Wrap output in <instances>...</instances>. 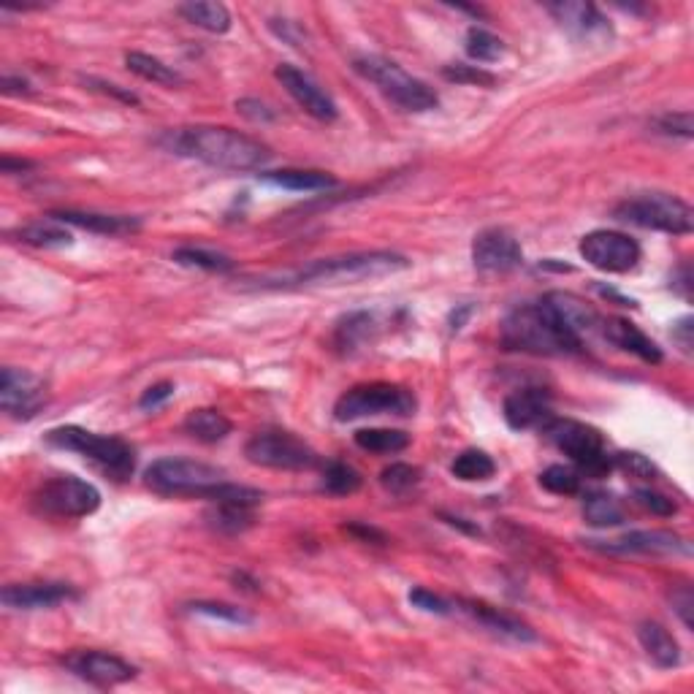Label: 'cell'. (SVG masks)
Here are the masks:
<instances>
[{
    "label": "cell",
    "instance_id": "cell-5",
    "mask_svg": "<svg viewBox=\"0 0 694 694\" xmlns=\"http://www.w3.org/2000/svg\"><path fill=\"white\" fill-rule=\"evenodd\" d=\"M49 445L60 451H74L85 456L93 464L114 475L117 480L128 478L136 467V451L120 437H104V434L87 432L82 426H57L47 434Z\"/></svg>",
    "mask_w": 694,
    "mask_h": 694
},
{
    "label": "cell",
    "instance_id": "cell-25",
    "mask_svg": "<svg viewBox=\"0 0 694 694\" xmlns=\"http://www.w3.org/2000/svg\"><path fill=\"white\" fill-rule=\"evenodd\" d=\"M638 640L646 657L654 662L662 670H673V667L681 665V648H678V640L667 632L662 624L657 621H643L638 624Z\"/></svg>",
    "mask_w": 694,
    "mask_h": 694
},
{
    "label": "cell",
    "instance_id": "cell-42",
    "mask_svg": "<svg viewBox=\"0 0 694 694\" xmlns=\"http://www.w3.org/2000/svg\"><path fill=\"white\" fill-rule=\"evenodd\" d=\"M193 613H201V616H209V619L228 621V624H250V616L244 610L234 608V605H226V602H193L188 605Z\"/></svg>",
    "mask_w": 694,
    "mask_h": 694
},
{
    "label": "cell",
    "instance_id": "cell-26",
    "mask_svg": "<svg viewBox=\"0 0 694 694\" xmlns=\"http://www.w3.org/2000/svg\"><path fill=\"white\" fill-rule=\"evenodd\" d=\"M263 182H272L277 188L285 190H301V193H315V190H329L337 185V179L326 174V171L315 169H282V171H266L261 174Z\"/></svg>",
    "mask_w": 694,
    "mask_h": 694
},
{
    "label": "cell",
    "instance_id": "cell-43",
    "mask_svg": "<svg viewBox=\"0 0 694 694\" xmlns=\"http://www.w3.org/2000/svg\"><path fill=\"white\" fill-rule=\"evenodd\" d=\"M613 467H621L624 472H629L632 478L654 480L659 475L657 467L643 456V453H616L613 456Z\"/></svg>",
    "mask_w": 694,
    "mask_h": 694
},
{
    "label": "cell",
    "instance_id": "cell-35",
    "mask_svg": "<svg viewBox=\"0 0 694 694\" xmlns=\"http://www.w3.org/2000/svg\"><path fill=\"white\" fill-rule=\"evenodd\" d=\"M451 472L464 483H480V480L494 478L497 472V464L488 453L478 451V448H469V451H461L456 456V461L451 464Z\"/></svg>",
    "mask_w": 694,
    "mask_h": 694
},
{
    "label": "cell",
    "instance_id": "cell-23",
    "mask_svg": "<svg viewBox=\"0 0 694 694\" xmlns=\"http://www.w3.org/2000/svg\"><path fill=\"white\" fill-rule=\"evenodd\" d=\"M548 11L554 14L556 22H559L564 30H570V33L578 38H594L610 33L608 19L602 17L600 11H597V6H591V3H573V0H567V3L548 6Z\"/></svg>",
    "mask_w": 694,
    "mask_h": 694
},
{
    "label": "cell",
    "instance_id": "cell-56",
    "mask_svg": "<svg viewBox=\"0 0 694 694\" xmlns=\"http://www.w3.org/2000/svg\"><path fill=\"white\" fill-rule=\"evenodd\" d=\"M469 315H472V307H469V304L467 307H459V312H453L451 315V329L461 331V326H464V320H467Z\"/></svg>",
    "mask_w": 694,
    "mask_h": 694
},
{
    "label": "cell",
    "instance_id": "cell-39",
    "mask_svg": "<svg viewBox=\"0 0 694 694\" xmlns=\"http://www.w3.org/2000/svg\"><path fill=\"white\" fill-rule=\"evenodd\" d=\"M540 486L545 491H551V494H559V497H573V494L581 491V475H578V469L554 464L540 475Z\"/></svg>",
    "mask_w": 694,
    "mask_h": 694
},
{
    "label": "cell",
    "instance_id": "cell-13",
    "mask_svg": "<svg viewBox=\"0 0 694 694\" xmlns=\"http://www.w3.org/2000/svg\"><path fill=\"white\" fill-rule=\"evenodd\" d=\"M589 548L602 551V554H654V556H676L692 554V545L684 537L670 532V529H638V532H627L616 540H586Z\"/></svg>",
    "mask_w": 694,
    "mask_h": 694
},
{
    "label": "cell",
    "instance_id": "cell-1",
    "mask_svg": "<svg viewBox=\"0 0 694 694\" xmlns=\"http://www.w3.org/2000/svg\"><path fill=\"white\" fill-rule=\"evenodd\" d=\"M160 144L174 155L201 160L212 169L223 171L263 169L272 158L269 147L253 136H244L231 128H215V125L177 128V131L166 133Z\"/></svg>",
    "mask_w": 694,
    "mask_h": 694
},
{
    "label": "cell",
    "instance_id": "cell-8",
    "mask_svg": "<svg viewBox=\"0 0 694 694\" xmlns=\"http://www.w3.org/2000/svg\"><path fill=\"white\" fill-rule=\"evenodd\" d=\"M418 410L415 394L410 388L394 383L353 385L334 404V418L342 423L369 418V415H413Z\"/></svg>",
    "mask_w": 694,
    "mask_h": 694
},
{
    "label": "cell",
    "instance_id": "cell-22",
    "mask_svg": "<svg viewBox=\"0 0 694 694\" xmlns=\"http://www.w3.org/2000/svg\"><path fill=\"white\" fill-rule=\"evenodd\" d=\"M459 605H461L459 610H464L469 619L478 621L480 627L491 629L494 635H502V638L507 640H516V643H535L537 640L535 632L526 627L524 621L513 619V616H507V613L491 608V605H483V602H472V600H461Z\"/></svg>",
    "mask_w": 694,
    "mask_h": 694
},
{
    "label": "cell",
    "instance_id": "cell-32",
    "mask_svg": "<svg viewBox=\"0 0 694 694\" xmlns=\"http://www.w3.org/2000/svg\"><path fill=\"white\" fill-rule=\"evenodd\" d=\"M353 440L369 453H402L410 448V434L402 429H358Z\"/></svg>",
    "mask_w": 694,
    "mask_h": 694
},
{
    "label": "cell",
    "instance_id": "cell-4",
    "mask_svg": "<svg viewBox=\"0 0 694 694\" xmlns=\"http://www.w3.org/2000/svg\"><path fill=\"white\" fill-rule=\"evenodd\" d=\"M353 68L366 82L377 85V90L391 98L404 112H432L440 104V95L418 76L407 74L399 63L383 55H361L353 60Z\"/></svg>",
    "mask_w": 694,
    "mask_h": 694
},
{
    "label": "cell",
    "instance_id": "cell-33",
    "mask_svg": "<svg viewBox=\"0 0 694 694\" xmlns=\"http://www.w3.org/2000/svg\"><path fill=\"white\" fill-rule=\"evenodd\" d=\"M583 518L586 524L600 526V529H608V526L624 524V507L616 497L610 494H589L586 502H583Z\"/></svg>",
    "mask_w": 694,
    "mask_h": 694
},
{
    "label": "cell",
    "instance_id": "cell-10",
    "mask_svg": "<svg viewBox=\"0 0 694 694\" xmlns=\"http://www.w3.org/2000/svg\"><path fill=\"white\" fill-rule=\"evenodd\" d=\"M38 513L55 518H85L101 507V491L82 478H52L33 494Z\"/></svg>",
    "mask_w": 694,
    "mask_h": 694
},
{
    "label": "cell",
    "instance_id": "cell-34",
    "mask_svg": "<svg viewBox=\"0 0 694 694\" xmlns=\"http://www.w3.org/2000/svg\"><path fill=\"white\" fill-rule=\"evenodd\" d=\"M19 242L33 244V247H47V250H55V247H71L74 244V236L68 234L66 228L57 226V220H41V223H30V226L19 228L17 231Z\"/></svg>",
    "mask_w": 694,
    "mask_h": 694
},
{
    "label": "cell",
    "instance_id": "cell-31",
    "mask_svg": "<svg viewBox=\"0 0 694 694\" xmlns=\"http://www.w3.org/2000/svg\"><path fill=\"white\" fill-rule=\"evenodd\" d=\"M179 14L188 19L190 25L204 28L209 33H228L231 30V11L223 3H182Z\"/></svg>",
    "mask_w": 694,
    "mask_h": 694
},
{
    "label": "cell",
    "instance_id": "cell-9",
    "mask_svg": "<svg viewBox=\"0 0 694 694\" xmlns=\"http://www.w3.org/2000/svg\"><path fill=\"white\" fill-rule=\"evenodd\" d=\"M223 469L193 459H158L147 469V486L166 497H207V491L223 483Z\"/></svg>",
    "mask_w": 694,
    "mask_h": 694
},
{
    "label": "cell",
    "instance_id": "cell-50",
    "mask_svg": "<svg viewBox=\"0 0 694 694\" xmlns=\"http://www.w3.org/2000/svg\"><path fill=\"white\" fill-rule=\"evenodd\" d=\"M692 331H694V320L689 318V315L673 323V339H676L678 347H681L684 353H692V342H694Z\"/></svg>",
    "mask_w": 694,
    "mask_h": 694
},
{
    "label": "cell",
    "instance_id": "cell-47",
    "mask_svg": "<svg viewBox=\"0 0 694 694\" xmlns=\"http://www.w3.org/2000/svg\"><path fill=\"white\" fill-rule=\"evenodd\" d=\"M673 608H676V613H678V619L684 621V627L686 629H692L694 627V594H692V589L689 586H681V589H676L673 591Z\"/></svg>",
    "mask_w": 694,
    "mask_h": 694
},
{
    "label": "cell",
    "instance_id": "cell-18",
    "mask_svg": "<svg viewBox=\"0 0 694 694\" xmlns=\"http://www.w3.org/2000/svg\"><path fill=\"white\" fill-rule=\"evenodd\" d=\"M505 421L510 429L526 432V429H537L554 418L551 410V394L545 388H518L505 399Z\"/></svg>",
    "mask_w": 694,
    "mask_h": 694
},
{
    "label": "cell",
    "instance_id": "cell-21",
    "mask_svg": "<svg viewBox=\"0 0 694 694\" xmlns=\"http://www.w3.org/2000/svg\"><path fill=\"white\" fill-rule=\"evenodd\" d=\"M602 337L608 339L610 345L627 350V353L638 356L640 361H646V364H662V350H659L657 342H654V339H648L646 334H643L635 323H629V320L624 318L602 320Z\"/></svg>",
    "mask_w": 694,
    "mask_h": 694
},
{
    "label": "cell",
    "instance_id": "cell-30",
    "mask_svg": "<svg viewBox=\"0 0 694 694\" xmlns=\"http://www.w3.org/2000/svg\"><path fill=\"white\" fill-rule=\"evenodd\" d=\"M125 66H128V71L141 76V79L152 82V85L177 87L185 82L177 68L166 66L163 60H158V57L152 55H144V52H128V55H125Z\"/></svg>",
    "mask_w": 694,
    "mask_h": 694
},
{
    "label": "cell",
    "instance_id": "cell-49",
    "mask_svg": "<svg viewBox=\"0 0 694 694\" xmlns=\"http://www.w3.org/2000/svg\"><path fill=\"white\" fill-rule=\"evenodd\" d=\"M236 112L242 114V117H247V120H253V122L274 120L272 109L263 104V101H255V98H242V101H236Z\"/></svg>",
    "mask_w": 694,
    "mask_h": 694
},
{
    "label": "cell",
    "instance_id": "cell-38",
    "mask_svg": "<svg viewBox=\"0 0 694 694\" xmlns=\"http://www.w3.org/2000/svg\"><path fill=\"white\" fill-rule=\"evenodd\" d=\"M467 55L472 57V60H478V63H494V60H499V57L505 55V44H502V38L488 33V30L469 28Z\"/></svg>",
    "mask_w": 694,
    "mask_h": 694
},
{
    "label": "cell",
    "instance_id": "cell-44",
    "mask_svg": "<svg viewBox=\"0 0 694 694\" xmlns=\"http://www.w3.org/2000/svg\"><path fill=\"white\" fill-rule=\"evenodd\" d=\"M410 602L415 608L426 610V613H437V616H448L453 613V602H448L440 594H434L429 589H413L410 591Z\"/></svg>",
    "mask_w": 694,
    "mask_h": 694
},
{
    "label": "cell",
    "instance_id": "cell-24",
    "mask_svg": "<svg viewBox=\"0 0 694 694\" xmlns=\"http://www.w3.org/2000/svg\"><path fill=\"white\" fill-rule=\"evenodd\" d=\"M543 301L556 312V315H559V320H562L564 326H567V329H573L581 339H583V331L597 329V323H600L597 310H594L591 304H586L581 296H575V293L554 291V293H548Z\"/></svg>",
    "mask_w": 694,
    "mask_h": 694
},
{
    "label": "cell",
    "instance_id": "cell-53",
    "mask_svg": "<svg viewBox=\"0 0 694 694\" xmlns=\"http://www.w3.org/2000/svg\"><path fill=\"white\" fill-rule=\"evenodd\" d=\"M673 288H676L684 299H689L692 296V272H689V266H681L676 274H673Z\"/></svg>",
    "mask_w": 694,
    "mask_h": 694
},
{
    "label": "cell",
    "instance_id": "cell-20",
    "mask_svg": "<svg viewBox=\"0 0 694 694\" xmlns=\"http://www.w3.org/2000/svg\"><path fill=\"white\" fill-rule=\"evenodd\" d=\"M49 217L57 220V223H66V226L82 228V231H90V234L101 236H128L136 234L141 228L139 217L104 215V212H74V209H60V212H52Z\"/></svg>",
    "mask_w": 694,
    "mask_h": 694
},
{
    "label": "cell",
    "instance_id": "cell-45",
    "mask_svg": "<svg viewBox=\"0 0 694 694\" xmlns=\"http://www.w3.org/2000/svg\"><path fill=\"white\" fill-rule=\"evenodd\" d=\"M657 128L667 136H681L692 139V112H670L662 114L657 120Z\"/></svg>",
    "mask_w": 694,
    "mask_h": 694
},
{
    "label": "cell",
    "instance_id": "cell-27",
    "mask_svg": "<svg viewBox=\"0 0 694 694\" xmlns=\"http://www.w3.org/2000/svg\"><path fill=\"white\" fill-rule=\"evenodd\" d=\"M234 429V423L228 421L226 415L220 410H212V407H204V410H193V413L185 418V432L190 437H196L198 442H220L226 440L228 434Z\"/></svg>",
    "mask_w": 694,
    "mask_h": 694
},
{
    "label": "cell",
    "instance_id": "cell-15",
    "mask_svg": "<svg viewBox=\"0 0 694 694\" xmlns=\"http://www.w3.org/2000/svg\"><path fill=\"white\" fill-rule=\"evenodd\" d=\"M472 263L480 272L505 274L524 263V250L505 228H486L472 242Z\"/></svg>",
    "mask_w": 694,
    "mask_h": 694
},
{
    "label": "cell",
    "instance_id": "cell-52",
    "mask_svg": "<svg viewBox=\"0 0 694 694\" xmlns=\"http://www.w3.org/2000/svg\"><path fill=\"white\" fill-rule=\"evenodd\" d=\"M87 85H95L101 87L106 95H114V98H120V101H125V104H139V98L133 93H128V90H120V85H112V82H98V79H87Z\"/></svg>",
    "mask_w": 694,
    "mask_h": 694
},
{
    "label": "cell",
    "instance_id": "cell-17",
    "mask_svg": "<svg viewBox=\"0 0 694 694\" xmlns=\"http://www.w3.org/2000/svg\"><path fill=\"white\" fill-rule=\"evenodd\" d=\"M63 665L82 681H90L95 686H117L136 678V667L125 662L122 657L106 654V651H74L63 657Z\"/></svg>",
    "mask_w": 694,
    "mask_h": 694
},
{
    "label": "cell",
    "instance_id": "cell-57",
    "mask_svg": "<svg viewBox=\"0 0 694 694\" xmlns=\"http://www.w3.org/2000/svg\"><path fill=\"white\" fill-rule=\"evenodd\" d=\"M442 518H448V524L459 526V529H464V532H469V535H480L478 526H469L464 518H456V516H442Z\"/></svg>",
    "mask_w": 694,
    "mask_h": 694
},
{
    "label": "cell",
    "instance_id": "cell-41",
    "mask_svg": "<svg viewBox=\"0 0 694 694\" xmlns=\"http://www.w3.org/2000/svg\"><path fill=\"white\" fill-rule=\"evenodd\" d=\"M635 502H638V507H643L646 513H651V516L667 518L678 513L676 502L667 497V494H662V491H654V488H638V491H635Z\"/></svg>",
    "mask_w": 694,
    "mask_h": 694
},
{
    "label": "cell",
    "instance_id": "cell-16",
    "mask_svg": "<svg viewBox=\"0 0 694 694\" xmlns=\"http://www.w3.org/2000/svg\"><path fill=\"white\" fill-rule=\"evenodd\" d=\"M274 76H277V82L288 90V95H291L293 101H296L304 112L310 114V117H315V120L320 122L337 120L339 109L337 104H334V98H331L310 74H304L301 68L291 66V63H282V66H277Z\"/></svg>",
    "mask_w": 694,
    "mask_h": 694
},
{
    "label": "cell",
    "instance_id": "cell-11",
    "mask_svg": "<svg viewBox=\"0 0 694 694\" xmlns=\"http://www.w3.org/2000/svg\"><path fill=\"white\" fill-rule=\"evenodd\" d=\"M244 456L258 467L288 469V472L312 469L318 464V453L312 451L307 442L299 440L291 432H280V429L253 434L244 445Z\"/></svg>",
    "mask_w": 694,
    "mask_h": 694
},
{
    "label": "cell",
    "instance_id": "cell-3",
    "mask_svg": "<svg viewBox=\"0 0 694 694\" xmlns=\"http://www.w3.org/2000/svg\"><path fill=\"white\" fill-rule=\"evenodd\" d=\"M410 269V261L399 253L388 250H372V253H350L337 258H320L304 266L291 277H285L282 285H339V282L372 280Z\"/></svg>",
    "mask_w": 694,
    "mask_h": 694
},
{
    "label": "cell",
    "instance_id": "cell-19",
    "mask_svg": "<svg viewBox=\"0 0 694 694\" xmlns=\"http://www.w3.org/2000/svg\"><path fill=\"white\" fill-rule=\"evenodd\" d=\"M0 600L11 610H41L76 600V591L66 583H17V586H6Z\"/></svg>",
    "mask_w": 694,
    "mask_h": 694
},
{
    "label": "cell",
    "instance_id": "cell-7",
    "mask_svg": "<svg viewBox=\"0 0 694 694\" xmlns=\"http://www.w3.org/2000/svg\"><path fill=\"white\" fill-rule=\"evenodd\" d=\"M613 217L629 226L673 236H686L694 231L692 207L670 193H646V196L627 198L613 209Z\"/></svg>",
    "mask_w": 694,
    "mask_h": 694
},
{
    "label": "cell",
    "instance_id": "cell-51",
    "mask_svg": "<svg viewBox=\"0 0 694 694\" xmlns=\"http://www.w3.org/2000/svg\"><path fill=\"white\" fill-rule=\"evenodd\" d=\"M350 535L361 537V540H366V543H377L383 545L385 543V535L380 532V529H375V526H364V524H347L345 526Z\"/></svg>",
    "mask_w": 694,
    "mask_h": 694
},
{
    "label": "cell",
    "instance_id": "cell-14",
    "mask_svg": "<svg viewBox=\"0 0 694 694\" xmlns=\"http://www.w3.org/2000/svg\"><path fill=\"white\" fill-rule=\"evenodd\" d=\"M47 402V383L28 369L6 366L0 372V407L14 418H33Z\"/></svg>",
    "mask_w": 694,
    "mask_h": 694
},
{
    "label": "cell",
    "instance_id": "cell-48",
    "mask_svg": "<svg viewBox=\"0 0 694 694\" xmlns=\"http://www.w3.org/2000/svg\"><path fill=\"white\" fill-rule=\"evenodd\" d=\"M171 396H174V383H169V380H163V383H155L150 385L144 394H141L139 399V407L141 410H155V407H160L163 402H169Z\"/></svg>",
    "mask_w": 694,
    "mask_h": 694
},
{
    "label": "cell",
    "instance_id": "cell-12",
    "mask_svg": "<svg viewBox=\"0 0 694 694\" xmlns=\"http://www.w3.org/2000/svg\"><path fill=\"white\" fill-rule=\"evenodd\" d=\"M581 258L608 274H627L640 263V244L621 231H591L581 239Z\"/></svg>",
    "mask_w": 694,
    "mask_h": 694
},
{
    "label": "cell",
    "instance_id": "cell-36",
    "mask_svg": "<svg viewBox=\"0 0 694 694\" xmlns=\"http://www.w3.org/2000/svg\"><path fill=\"white\" fill-rule=\"evenodd\" d=\"M361 483H364V478L358 475V469H353L350 464H345V461H329V464L323 467L320 486H323V491L334 494V497H350V494H356L358 488H361Z\"/></svg>",
    "mask_w": 694,
    "mask_h": 694
},
{
    "label": "cell",
    "instance_id": "cell-37",
    "mask_svg": "<svg viewBox=\"0 0 694 694\" xmlns=\"http://www.w3.org/2000/svg\"><path fill=\"white\" fill-rule=\"evenodd\" d=\"M174 263L179 266H190V269H207V272H231L234 269V261L228 255L212 253V250H204V247H179L174 250Z\"/></svg>",
    "mask_w": 694,
    "mask_h": 694
},
{
    "label": "cell",
    "instance_id": "cell-29",
    "mask_svg": "<svg viewBox=\"0 0 694 694\" xmlns=\"http://www.w3.org/2000/svg\"><path fill=\"white\" fill-rule=\"evenodd\" d=\"M372 337H375V318L369 312H350L339 320L334 331V342L345 353H353L364 342H372Z\"/></svg>",
    "mask_w": 694,
    "mask_h": 694
},
{
    "label": "cell",
    "instance_id": "cell-6",
    "mask_svg": "<svg viewBox=\"0 0 694 694\" xmlns=\"http://www.w3.org/2000/svg\"><path fill=\"white\" fill-rule=\"evenodd\" d=\"M543 429L545 437L554 442L564 456L575 461L578 475L605 478L613 469V456H608V451H605L602 434L589 423L573 421V418H551Z\"/></svg>",
    "mask_w": 694,
    "mask_h": 694
},
{
    "label": "cell",
    "instance_id": "cell-54",
    "mask_svg": "<svg viewBox=\"0 0 694 694\" xmlns=\"http://www.w3.org/2000/svg\"><path fill=\"white\" fill-rule=\"evenodd\" d=\"M0 169H3V174H14V171H28V169H33V163H30V160H11V158H3V163H0Z\"/></svg>",
    "mask_w": 694,
    "mask_h": 694
},
{
    "label": "cell",
    "instance_id": "cell-46",
    "mask_svg": "<svg viewBox=\"0 0 694 694\" xmlns=\"http://www.w3.org/2000/svg\"><path fill=\"white\" fill-rule=\"evenodd\" d=\"M442 74H445V79L459 82V85H494V76L475 66H448Z\"/></svg>",
    "mask_w": 694,
    "mask_h": 694
},
{
    "label": "cell",
    "instance_id": "cell-40",
    "mask_svg": "<svg viewBox=\"0 0 694 694\" xmlns=\"http://www.w3.org/2000/svg\"><path fill=\"white\" fill-rule=\"evenodd\" d=\"M421 483V469L413 464H391L380 472V486L391 491L396 497H402L407 491H413Z\"/></svg>",
    "mask_w": 694,
    "mask_h": 694
},
{
    "label": "cell",
    "instance_id": "cell-55",
    "mask_svg": "<svg viewBox=\"0 0 694 694\" xmlns=\"http://www.w3.org/2000/svg\"><path fill=\"white\" fill-rule=\"evenodd\" d=\"M22 90H28V82H25V79L3 76V93H22Z\"/></svg>",
    "mask_w": 694,
    "mask_h": 694
},
{
    "label": "cell",
    "instance_id": "cell-28",
    "mask_svg": "<svg viewBox=\"0 0 694 694\" xmlns=\"http://www.w3.org/2000/svg\"><path fill=\"white\" fill-rule=\"evenodd\" d=\"M255 507L234 505V502H215L207 510V524L220 532V535H239L244 529H250L255 521Z\"/></svg>",
    "mask_w": 694,
    "mask_h": 694
},
{
    "label": "cell",
    "instance_id": "cell-2",
    "mask_svg": "<svg viewBox=\"0 0 694 694\" xmlns=\"http://www.w3.org/2000/svg\"><path fill=\"white\" fill-rule=\"evenodd\" d=\"M502 345L532 356H573L581 353L583 339L567 329L543 299L535 304H521L502 320Z\"/></svg>",
    "mask_w": 694,
    "mask_h": 694
}]
</instances>
